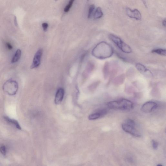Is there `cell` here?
<instances>
[{
	"label": "cell",
	"instance_id": "cell-1",
	"mask_svg": "<svg viewBox=\"0 0 166 166\" xmlns=\"http://www.w3.org/2000/svg\"><path fill=\"white\" fill-rule=\"evenodd\" d=\"M113 53L112 47L107 42H101L93 49L92 54L95 58L100 59H106L110 58Z\"/></svg>",
	"mask_w": 166,
	"mask_h": 166
},
{
	"label": "cell",
	"instance_id": "cell-2",
	"mask_svg": "<svg viewBox=\"0 0 166 166\" xmlns=\"http://www.w3.org/2000/svg\"><path fill=\"white\" fill-rule=\"evenodd\" d=\"M107 104L110 109L124 111L129 110L134 107L133 103L132 101L125 99L111 101L108 102Z\"/></svg>",
	"mask_w": 166,
	"mask_h": 166
},
{
	"label": "cell",
	"instance_id": "cell-3",
	"mask_svg": "<svg viewBox=\"0 0 166 166\" xmlns=\"http://www.w3.org/2000/svg\"><path fill=\"white\" fill-rule=\"evenodd\" d=\"M108 38L124 53L129 54L132 52V49L130 47L119 37L111 34L109 35Z\"/></svg>",
	"mask_w": 166,
	"mask_h": 166
},
{
	"label": "cell",
	"instance_id": "cell-4",
	"mask_svg": "<svg viewBox=\"0 0 166 166\" xmlns=\"http://www.w3.org/2000/svg\"><path fill=\"white\" fill-rule=\"evenodd\" d=\"M3 90L10 95H15L19 89V84L16 81L9 80L7 81L3 86Z\"/></svg>",
	"mask_w": 166,
	"mask_h": 166
},
{
	"label": "cell",
	"instance_id": "cell-5",
	"mask_svg": "<svg viewBox=\"0 0 166 166\" xmlns=\"http://www.w3.org/2000/svg\"><path fill=\"white\" fill-rule=\"evenodd\" d=\"M122 129L127 133L136 137H140L141 135L134 126H131L126 123L122 125Z\"/></svg>",
	"mask_w": 166,
	"mask_h": 166
},
{
	"label": "cell",
	"instance_id": "cell-6",
	"mask_svg": "<svg viewBox=\"0 0 166 166\" xmlns=\"http://www.w3.org/2000/svg\"><path fill=\"white\" fill-rule=\"evenodd\" d=\"M157 107L158 104L155 102L148 101L143 105L141 108V110L145 113H149L155 109Z\"/></svg>",
	"mask_w": 166,
	"mask_h": 166
},
{
	"label": "cell",
	"instance_id": "cell-7",
	"mask_svg": "<svg viewBox=\"0 0 166 166\" xmlns=\"http://www.w3.org/2000/svg\"><path fill=\"white\" fill-rule=\"evenodd\" d=\"M43 54V50L41 49H39L35 54L33 63L31 66V69H33L38 67L40 63L41 57Z\"/></svg>",
	"mask_w": 166,
	"mask_h": 166
},
{
	"label": "cell",
	"instance_id": "cell-8",
	"mask_svg": "<svg viewBox=\"0 0 166 166\" xmlns=\"http://www.w3.org/2000/svg\"><path fill=\"white\" fill-rule=\"evenodd\" d=\"M126 12L127 15L130 18L134 19L137 20H140L142 19L141 14L137 9L132 10L129 8H127Z\"/></svg>",
	"mask_w": 166,
	"mask_h": 166
},
{
	"label": "cell",
	"instance_id": "cell-9",
	"mask_svg": "<svg viewBox=\"0 0 166 166\" xmlns=\"http://www.w3.org/2000/svg\"><path fill=\"white\" fill-rule=\"evenodd\" d=\"M135 67L141 73L147 77H152L153 74L145 66L140 63H137Z\"/></svg>",
	"mask_w": 166,
	"mask_h": 166
},
{
	"label": "cell",
	"instance_id": "cell-10",
	"mask_svg": "<svg viewBox=\"0 0 166 166\" xmlns=\"http://www.w3.org/2000/svg\"><path fill=\"white\" fill-rule=\"evenodd\" d=\"M64 90L63 89L60 88L58 90L56 94L55 99L56 104H59L62 102L64 98Z\"/></svg>",
	"mask_w": 166,
	"mask_h": 166
},
{
	"label": "cell",
	"instance_id": "cell-11",
	"mask_svg": "<svg viewBox=\"0 0 166 166\" xmlns=\"http://www.w3.org/2000/svg\"><path fill=\"white\" fill-rule=\"evenodd\" d=\"M106 109H102L98 112H95L91 114L89 117L90 120H94L98 119L101 117L106 115L107 113Z\"/></svg>",
	"mask_w": 166,
	"mask_h": 166
},
{
	"label": "cell",
	"instance_id": "cell-12",
	"mask_svg": "<svg viewBox=\"0 0 166 166\" xmlns=\"http://www.w3.org/2000/svg\"><path fill=\"white\" fill-rule=\"evenodd\" d=\"M110 64L109 62L105 63L103 69V76L105 80L108 78L110 73Z\"/></svg>",
	"mask_w": 166,
	"mask_h": 166
},
{
	"label": "cell",
	"instance_id": "cell-13",
	"mask_svg": "<svg viewBox=\"0 0 166 166\" xmlns=\"http://www.w3.org/2000/svg\"><path fill=\"white\" fill-rule=\"evenodd\" d=\"M22 52L20 49H17L13 56L11 60V63H15L18 62L22 56Z\"/></svg>",
	"mask_w": 166,
	"mask_h": 166
},
{
	"label": "cell",
	"instance_id": "cell-14",
	"mask_svg": "<svg viewBox=\"0 0 166 166\" xmlns=\"http://www.w3.org/2000/svg\"><path fill=\"white\" fill-rule=\"evenodd\" d=\"M4 118L5 120L8 122V123H11L13 125H14L17 129L19 130L21 129V128L18 122L16 120L11 119L9 118L7 116H4Z\"/></svg>",
	"mask_w": 166,
	"mask_h": 166
},
{
	"label": "cell",
	"instance_id": "cell-15",
	"mask_svg": "<svg viewBox=\"0 0 166 166\" xmlns=\"http://www.w3.org/2000/svg\"><path fill=\"white\" fill-rule=\"evenodd\" d=\"M103 15V13L101 8L100 7H98L95 12L94 18L95 19H100L101 18Z\"/></svg>",
	"mask_w": 166,
	"mask_h": 166
},
{
	"label": "cell",
	"instance_id": "cell-16",
	"mask_svg": "<svg viewBox=\"0 0 166 166\" xmlns=\"http://www.w3.org/2000/svg\"><path fill=\"white\" fill-rule=\"evenodd\" d=\"M152 53H154L163 56H165L166 50L162 48H156L152 51Z\"/></svg>",
	"mask_w": 166,
	"mask_h": 166
},
{
	"label": "cell",
	"instance_id": "cell-17",
	"mask_svg": "<svg viewBox=\"0 0 166 166\" xmlns=\"http://www.w3.org/2000/svg\"><path fill=\"white\" fill-rule=\"evenodd\" d=\"M125 80L124 76L123 75H121L117 78L116 79L114 80V83L118 84L117 85H119L123 83Z\"/></svg>",
	"mask_w": 166,
	"mask_h": 166
},
{
	"label": "cell",
	"instance_id": "cell-18",
	"mask_svg": "<svg viewBox=\"0 0 166 166\" xmlns=\"http://www.w3.org/2000/svg\"><path fill=\"white\" fill-rule=\"evenodd\" d=\"M75 0H70L69 1L68 4L65 7L64 11L65 13H68L70 9Z\"/></svg>",
	"mask_w": 166,
	"mask_h": 166
},
{
	"label": "cell",
	"instance_id": "cell-19",
	"mask_svg": "<svg viewBox=\"0 0 166 166\" xmlns=\"http://www.w3.org/2000/svg\"><path fill=\"white\" fill-rule=\"evenodd\" d=\"M95 6L94 5H91L89 7L88 18H90L92 15V14L95 9Z\"/></svg>",
	"mask_w": 166,
	"mask_h": 166
},
{
	"label": "cell",
	"instance_id": "cell-20",
	"mask_svg": "<svg viewBox=\"0 0 166 166\" xmlns=\"http://www.w3.org/2000/svg\"><path fill=\"white\" fill-rule=\"evenodd\" d=\"M125 123L134 127L135 126V123L134 121L133 120L131 119H127Z\"/></svg>",
	"mask_w": 166,
	"mask_h": 166
},
{
	"label": "cell",
	"instance_id": "cell-21",
	"mask_svg": "<svg viewBox=\"0 0 166 166\" xmlns=\"http://www.w3.org/2000/svg\"><path fill=\"white\" fill-rule=\"evenodd\" d=\"M0 151L4 156H5L6 154V148L4 146H2L0 147Z\"/></svg>",
	"mask_w": 166,
	"mask_h": 166
},
{
	"label": "cell",
	"instance_id": "cell-22",
	"mask_svg": "<svg viewBox=\"0 0 166 166\" xmlns=\"http://www.w3.org/2000/svg\"><path fill=\"white\" fill-rule=\"evenodd\" d=\"M152 144L153 148L154 149H157L158 146V142H157L156 141L154 140H153L152 141Z\"/></svg>",
	"mask_w": 166,
	"mask_h": 166
},
{
	"label": "cell",
	"instance_id": "cell-23",
	"mask_svg": "<svg viewBox=\"0 0 166 166\" xmlns=\"http://www.w3.org/2000/svg\"><path fill=\"white\" fill-rule=\"evenodd\" d=\"M42 26L43 31L46 32L48 27V24L46 23H43L42 24Z\"/></svg>",
	"mask_w": 166,
	"mask_h": 166
},
{
	"label": "cell",
	"instance_id": "cell-24",
	"mask_svg": "<svg viewBox=\"0 0 166 166\" xmlns=\"http://www.w3.org/2000/svg\"><path fill=\"white\" fill-rule=\"evenodd\" d=\"M6 48L9 50H11L13 48V47L10 43L7 42L6 43Z\"/></svg>",
	"mask_w": 166,
	"mask_h": 166
},
{
	"label": "cell",
	"instance_id": "cell-25",
	"mask_svg": "<svg viewBox=\"0 0 166 166\" xmlns=\"http://www.w3.org/2000/svg\"><path fill=\"white\" fill-rule=\"evenodd\" d=\"M166 19H165L163 21V22H162V24L164 26V27H165V26H166Z\"/></svg>",
	"mask_w": 166,
	"mask_h": 166
},
{
	"label": "cell",
	"instance_id": "cell-26",
	"mask_svg": "<svg viewBox=\"0 0 166 166\" xmlns=\"http://www.w3.org/2000/svg\"><path fill=\"white\" fill-rule=\"evenodd\" d=\"M14 23L15 25L17 26L18 25V23H17V18L15 16V17Z\"/></svg>",
	"mask_w": 166,
	"mask_h": 166
},
{
	"label": "cell",
	"instance_id": "cell-27",
	"mask_svg": "<svg viewBox=\"0 0 166 166\" xmlns=\"http://www.w3.org/2000/svg\"><path fill=\"white\" fill-rule=\"evenodd\" d=\"M142 1L145 7L146 8H147V4H146L145 0H142Z\"/></svg>",
	"mask_w": 166,
	"mask_h": 166
},
{
	"label": "cell",
	"instance_id": "cell-28",
	"mask_svg": "<svg viewBox=\"0 0 166 166\" xmlns=\"http://www.w3.org/2000/svg\"><path fill=\"white\" fill-rule=\"evenodd\" d=\"M157 166H162V165H161V164H158V165H157Z\"/></svg>",
	"mask_w": 166,
	"mask_h": 166
},
{
	"label": "cell",
	"instance_id": "cell-29",
	"mask_svg": "<svg viewBox=\"0 0 166 166\" xmlns=\"http://www.w3.org/2000/svg\"><path fill=\"white\" fill-rule=\"evenodd\" d=\"M55 1H58V0H55Z\"/></svg>",
	"mask_w": 166,
	"mask_h": 166
},
{
	"label": "cell",
	"instance_id": "cell-30",
	"mask_svg": "<svg viewBox=\"0 0 166 166\" xmlns=\"http://www.w3.org/2000/svg\"><path fill=\"white\" fill-rule=\"evenodd\" d=\"M88 1H89V0H88Z\"/></svg>",
	"mask_w": 166,
	"mask_h": 166
}]
</instances>
